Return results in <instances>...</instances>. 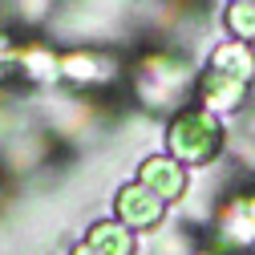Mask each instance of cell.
<instances>
[{
    "mask_svg": "<svg viewBox=\"0 0 255 255\" xmlns=\"http://www.w3.org/2000/svg\"><path fill=\"white\" fill-rule=\"evenodd\" d=\"M166 154L178 158V162L190 166H207L219 158L223 142H227V130H223V118L203 110V106H182L170 114L166 122Z\"/></svg>",
    "mask_w": 255,
    "mask_h": 255,
    "instance_id": "cell-1",
    "label": "cell"
},
{
    "mask_svg": "<svg viewBox=\"0 0 255 255\" xmlns=\"http://www.w3.org/2000/svg\"><path fill=\"white\" fill-rule=\"evenodd\" d=\"M195 69H190L186 57H174V53H146L142 65L134 73V93L138 102L150 106V110H182V93L186 85H195Z\"/></svg>",
    "mask_w": 255,
    "mask_h": 255,
    "instance_id": "cell-2",
    "label": "cell"
},
{
    "mask_svg": "<svg viewBox=\"0 0 255 255\" xmlns=\"http://www.w3.org/2000/svg\"><path fill=\"white\" fill-rule=\"evenodd\" d=\"M114 219L122 223V227H130L134 235L138 231H158V227H162V219H166V203L158 199L150 186H142L134 178V182L118 186V195H114Z\"/></svg>",
    "mask_w": 255,
    "mask_h": 255,
    "instance_id": "cell-3",
    "label": "cell"
},
{
    "mask_svg": "<svg viewBox=\"0 0 255 255\" xmlns=\"http://www.w3.org/2000/svg\"><path fill=\"white\" fill-rule=\"evenodd\" d=\"M114 77H118L114 57H106L98 49H65L61 53V81L73 89H98V85H110Z\"/></svg>",
    "mask_w": 255,
    "mask_h": 255,
    "instance_id": "cell-4",
    "label": "cell"
},
{
    "mask_svg": "<svg viewBox=\"0 0 255 255\" xmlns=\"http://www.w3.org/2000/svg\"><path fill=\"white\" fill-rule=\"evenodd\" d=\"M138 182L150 186L166 207L178 203V199H186V190H190L186 166L178 162V158H170V154H150V158H142V162H138Z\"/></svg>",
    "mask_w": 255,
    "mask_h": 255,
    "instance_id": "cell-5",
    "label": "cell"
},
{
    "mask_svg": "<svg viewBox=\"0 0 255 255\" xmlns=\"http://www.w3.org/2000/svg\"><path fill=\"white\" fill-rule=\"evenodd\" d=\"M247 81H239V77H231V73H223V69H203L199 77H195V98H199V106L203 110H211V114H235L243 102H247Z\"/></svg>",
    "mask_w": 255,
    "mask_h": 255,
    "instance_id": "cell-6",
    "label": "cell"
},
{
    "mask_svg": "<svg viewBox=\"0 0 255 255\" xmlns=\"http://www.w3.org/2000/svg\"><path fill=\"white\" fill-rule=\"evenodd\" d=\"M16 81L24 85H37V89H49L61 81V53L53 45H41V41H20V53H16Z\"/></svg>",
    "mask_w": 255,
    "mask_h": 255,
    "instance_id": "cell-7",
    "label": "cell"
},
{
    "mask_svg": "<svg viewBox=\"0 0 255 255\" xmlns=\"http://www.w3.org/2000/svg\"><path fill=\"white\" fill-rule=\"evenodd\" d=\"M219 235L231 247H251L255 243V199L239 195L219 211Z\"/></svg>",
    "mask_w": 255,
    "mask_h": 255,
    "instance_id": "cell-8",
    "label": "cell"
},
{
    "mask_svg": "<svg viewBox=\"0 0 255 255\" xmlns=\"http://www.w3.org/2000/svg\"><path fill=\"white\" fill-rule=\"evenodd\" d=\"M85 243L102 255H138V235L118 219H98L85 227Z\"/></svg>",
    "mask_w": 255,
    "mask_h": 255,
    "instance_id": "cell-9",
    "label": "cell"
},
{
    "mask_svg": "<svg viewBox=\"0 0 255 255\" xmlns=\"http://www.w3.org/2000/svg\"><path fill=\"white\" fill-rule=\"evenodd\" d=\"M207 65L211 69H223V73H231V77H239V81H255V49L251 45H243V41H219L215 49H211V57H207Z\"/></svg>",
    "mask_w": 255,
    "mask_h": 255,
    "instance_id": "cell-10",
    "label": "cell"
},
{
    "mask_svg": "<svg viewBox=\"0 0 255 255\" xmlns=\"http://www.w3.org/2000/svg\"><path fill=\"white\" fill-rule=\"evenodd\" d=\"M223 24H227L231 41L255 45V4H243V0H231L227 12H223Z\"/></svg>",
    "mask_w": 255,
    "mask_h": 255,
    "instance_id": "cell-11",
    "label": "cell"
},
{
    "mask_svg": "<svg viewBox=\"0 0 255 255\" xmlns=\"http://www.w3.org/2000/svg\"><path fill=\"white\" fill-rule=\"evenodd\" d=\"M146 255H195V243H190V235H182V231H162L158 227L154 239L146 243Z\"/></svg>",
    "mask_w": 255,
    "mask_h": 255,
    "instance_id": "cell-12",
    "label": "cell"
},
{
    "mask_svg": "<svg viewBox=\"0 0 255 255\" xmlns=\"http://www.w3.org/2000/svg\"><path fill=\"white\" fill-rule=\"evenodd\" d=\"M53 4L57 0H12V12H16L20 24H41V20L53 16Z\"/></svg>",
    "mask_w": 255,
    "mask_h": 255,
    "instance_id": "cell-13",
    "label": "cell"
},
{
    "mask_svg": "<svg viewBox=\"0 0 255 255\" xmlns=\"http://www.w3.org/2000/svg\"><path fill=\"white\" fill-rule=\"evenodd\" d=\"M69 255H102V251H93V247H89V243H85V239H81V243H77V247H73V251H69Z\"/></svg>",
    "mask_w": 255,
    "mask_h": 255,
    "instance_id": "cell-14",
    "label": "cell"
},
{
    "mask_svg": "<svg viewBox=\"0 0 255 255\" xmlns=\"http://www.w3.org/2000/svg\"><path fill=\"white\" fill-rule=\"evenodd\" d=\"M195 255H215V251H195Z\"/></svg>",
    "mask_w": 255,
    "mask_h": 255,
    "instance_id": "cell-15",
    "label": "cell"
},
{
    "mask_svg": "<svg viewBox=\"0 0 255 255\" xmlns=\"http://www.w3.org/2000/svg\"><path fill=\"white\" fill-rule=\"evenodd\" d=\"M243 4H255V0H243Z\"/></svg>",
    "mask_w": 255,
    "mask_h": 255,
    "instance_id": "cell-16",
    "label": "cell"
},
{
    "mask_svg": "<svg viewBox=\"0 0 255 255\" xmlns=\"http://www.w3.org/2000/svg\"><path fill=\"white\" fill-rule=\"evenodd\" d=\"M251 199H255V195H251Z\"/></svg>",
    "mask_w": 255,
    "mask_h": 255,
    "instance_id": "cell-17",
    "label": "cell"
}]
</instances>
